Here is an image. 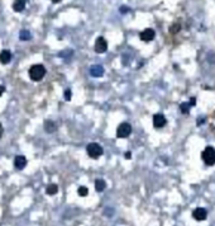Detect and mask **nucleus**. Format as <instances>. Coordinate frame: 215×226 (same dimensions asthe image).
Instances as JSON below:
<instances>
[{
  "mask_svg": "<svg viewBox=\"0 0 215 226\" xmlns=\"http://www.w3.org/2000/svg\"><path fill=\"white\" fill-rule=\"evenodd\" d=\"M4 91H5V88L3 85H0V97H2L4 94Z\"/></svg>",
  "mask_w": 215,
  "mask_h": 226,
  "instance_id": "obj_24",
  "label": "nucleus"
},
{
  "mask_svg": "<svg viewBox=\"0 0 215 226\" xmlns=\"http://www.w3.org/2000/svg\"><path fill=\"white\" fill-rule=\"evenodd\" d=\"M129 10H131V9H129V8H128V6H121V8H120V13H123V14L128 13Z\"/></svg>",
  "mask_w": 215,
  "mask_h": 226,
  "instance_id": "obj_22",
  "label": "nucleus"
},
{
  "mask_svg": "<svg viewBox=\"0 0 215 226\" xmlns=\"http://www.w3.org/2000/svg\"><path fill=\"white\" fill-rule=\"evenodd\" d=\"M106 188V183L104 179H96L95 180V189L98 192H103V190Z\"/></svg>",
  "mask_w": 215,
  "mask_h": 226,
  "instance_id": "obj_12",
  "label": "nucleus"
},
{
  "mask_svg": "<svg viewBox=\"0 0 215 226\" xmlns=\"http://www.w3.org/2000/svg\"><path fill=\"white\" fill-rule=\"evenodd\" d=\"M3 133H4V128H3V125L0 123V139H2V136H3Z\"/></svg>",
  "mask_w": 215,
  "mask_h": 226,
  "instance_id": "obj_23",
  "label": "nucleus"
},
{
  "mask_svg": "<svg viewBox=\"0 0 215 226\" xmlns=\"http://www.w3.org/2000/svg\"><path fill=\"white\" fill-rule=\"evenodd\" d=\"M154 36H156V33H154V31L152 29V28H147V29H144L143 32H141V34H139L141 39L144 41V42L152 41V39L154 38Z\"/></svg>",
  "mask_w": 215,
  "mask_h": 226,
  "instance_id": "obj_7",
  "label": "nucleus"
},
{
  "mask_svg": "<svg viewBox=\"0 0 215 226\" xmlns=\"http://www.w3.org/2000/svg\"><path fill=\"white\" fill-rule=\"evenodd\" d=\"M192 216H194V218H195V220H197V221H204L205 218H206V216H207V212H206L205 208L199 207V208H196V210H194Z\"/></svg>",
  "mask_w": 215,
  "mask_h": 226,
  "instance_id": "obj_8",
  "label": "nucleus"
},
{
  "mask_svg": "<svg viewBox=\"0 0 215 226\" xmlns=\"http://www.w3.org/2000/svg\"><path fill=\"white\" fill-rule=\"evenodd\" d=\"M203 160L206 165H214L215 164V149L211 146H207L203 152Z\"/></svg>",
  "mask_w": 215,
  "mask_h": 226,
  "instance_id": "obj_3",
  "label": "nucleus"
},
{
  "mask_svg": "<svg viewBox=\"0 0 215 226\" xmlns=\"http://www.w3.org/2000/svg\"><path fill=\"white\" fill-rule=\"evenodd\" d=\"M178 31H180V24H174V26L171 27V32L172 33H176Z\"/></svg>",
  "mask_w": 215,
  "mask_h": 226,
  "instance_id": "obj_21",
  "label": "nucleus"
},
{
  "mask_svg": "<svg viewBox=\"0 0 215 226\" xmlns=\"http://www.w3.org/2000/svg\"><path fill=\"white\" fill-rule=\"evenodd\" d=\"M191 105H195V98H191Z\"/></svg>",
  "mask_w": 215,
  "mask_h": 226,
  "instance_id": "obj_26",
  "label": "nucleus"
},
{
  "mask_svg": "<svg viewBox=\"0 0 215 226\" xmlns=\"http://www.w3.org/2000/svg\"><path fill=\"white\" fill-rule=\"evenodd\" d=\"M17 2H24V3H25V2H27V0H17Z\"/></svg>",
  "mask_w": 215,
  "mask_h": 226,
  "instance_id": "obj_28",
  "label": "nucleus"
},
{
  "mask_svg": "<svg viewBox=\"0 0 215 226\" xmlns=\"http://www.w3.org/2000/svg\"><path fill=\"white\" fill-rule=\"evenodd\" d=\"M77 193H78V196L85 197V196H88V193H89V189L86 188V187H80V188L77 189Z\"/></svg>",
  "mask_w": 215,
  "mask_h": 226,
  "instance_id": "obj_18",
  "label": "nucleus"
},
{
  "mask_svg": "<svg viewBox=\"0 0 215 226\" xmlns=\"http://www.w3.org/2000/svg\"><path fill=\"white\" fill-rule=\"evenodd\" d=\"M46 192H47V194H49V196H53V194H56L57 192H58V187H57V184H49V186L46 188Z\"/></svg>",
  "mask_w": 215,
  "mask_h": 226,
  "instance_id": "obj_16",
  "label": "nucleus"
},
{
  "mask_svg": "<svg viewBox=\"0 0 215 226\" xmlns=\"http://www.w3.org/2000/svg\"><path fill=\"white\" fill-rule=\"evenodd\" d=\"M131 154H132L131 151H128V152H125V158H127V159H131V156H132V155H131Z\"/></svg>",
  "mask_w": 215,
  "mask_h": 226,
  "instance_id": "obj_25",
  "label": "nucleus"
},
{
  "mask_svg": "<svg viewBox=\"0 0 215 226\" xmlns=\"http://www.w3.org/2000/svg\"><path fill=\"white\" fill-rule=\"evenodd\" d=\"M24 8H25V3L24 2H17L15 0V3L13 4V9L15 10V12H23L24 10Z\"/></svg>",
  "mask_w": 215,
  "mask_h": 226,
  "instance_id": "obj_14",
  "label": "nucleus"
},
{
  "mask_svg": "<svg viewBox=\"0 0 215 226\" xmlns=\"http://www.w3.org/2000/svg\"><path fill=\"white\" fill-rule=\"evenodd\" d=\"M19 38H20L22 41H28V39L32 38V34H31L29 31L23 29V31H20V33H19Z\"/></svg>",
  "mask_w": 215,
  "mask_h": 226,
  "instance_id": "obj_15",
  "label": "nucleus"
},
{
  "mask_svg": "<svg viewBox=\"0 0 215 226\" xmlns=\"http://www.w3.org/2000/svg\"><path fill=\"white\" fill-rule=\"evenodd\" d=\"M46 67L43 65H33L31 69H29V76L31 79L34 80V81H39L42 80L43 77L46 75Z\"/></svg>",
  "mask_w": 215,
  "mask_h": 226,
  "instance_id": "obj_1",
  "label": "nucleus"
},
{
  "mask_svg": "<svg viewBox=\"0 0 215 226\" xmlns=\"http://www.w3.org/2000/svg\"><path fill=\"white\" fill-rule=\"evenodd\" d=\"M104 67L101 65H92L90 67V75L94 77H101L104 75Z\"/></svg>",
  "mask_w": 215,
  "mask_h": 226,
  "instance_id": "obj_9",
  "label": "nucleus"
},
{
  "mask_svg": "<svg viewBox=\"0 0 215 226\" xmlns=\"http://www.w3.org/2000/svg\"><path fill=\"white\" fill-rule=\"evenodd\" d=\"M27 165V159L25 156H23V155H18V156H15V159H14V166H15L18 170H22V169H24Z\"/></svg>",
  "mask_w": 215,
  "mask_h": 226,
  "instance_id": "obj_10",
  "label": "nucleus"
},
{
  "mask_svg": "<svg viewBox=\"0 0 215 226\" xmlns=\"http://www.w3.org/2000/svg\"><path fill=\"white\" fill-rule=\"evenodd\" d=\"M51 2H53V3H60L61 0H51Z\"/></svg>",
  "mask_w": 215,
  "mask_h": 226,
  "instance_id": "obj_27",
  "label": "nucleus"
},
{
  "mask_svg": "<svg viewBox=\"0 0 215 226\" xmlns=\"http://www.w3.org/2000/svg\"><path fill=\"white\" fill-rule=\"evenodd\" d=\"M207 60H209V62L210 63H215V53H209L207 55Z\"/></svg>",
  "mask_w": 215,
  "mask_h": 226,
  "instance_id": "obj_20",
  "label": "nucleus"
},
{
  "mask_svg": "<svg viewBox=\"0 0 215 226\" xmlns=\"http://www.w3.org/2000/svg\"><path fill=\"white\" fill-rule=\"evenodd\" d=\"M71 97H72V91H71L70 89L64 90V99H66V101H71Z\"/></svg>",
  "mask_w": 215,
  "mask_h": 226,
  "instance_id": "obj_19",
  "label": "nucleus"
},
{
  "mask_svg": "<svg viewBox=\"0 0 215 226\" xmlns=\"http://www.w3.org/2000/svg\"><path fill=\"white\" fill-rule=\"evenodd\" d=\"M45 130H46L48 133H52V132H55V131L57 130V127H56L55 122H52V121H46V122H45Z\"/></svg>",
  "mask_w": 215,
  "mask_h": 226,
  "instance_id": "obj_13",
  "label": "nucleus"
},
{
  "mask_svg": "<svg viewBox=\"0 0 215 226\" xmlns=\"http://www.w3.org/2000/svg\"><path fill=\"white\" fill-rule=\"evenodd\" d=\"M86 151H88L89 156L92 159H98L103 155V147L100 146L98 142H91L86 147Z\"/></svg>",
  "mask_w": 215,
  "mask_h": 226,
  "instance_id": "obj_2",
  "label": "nucleus"
},
{
  "mask_svg": "<svg viewBox=\"0 0 215 226\" xmlns=\"http://www.w3.org/2000/svg\"><path fill=\"white\" fill-rule=\"evenodd\" d=\"M108 50V42L104 37H99L95 42V51L98 53H104Z\"/></svg>",
  "mask_w": 215,
  "mask_h": 226,
  "instance_id": "obj_5",
  "label": "nucleus"
},
{
  "mask_svg": "<svg viewBox=\"0 0 215 226\" xmlns=\"http://www.w3.org/2000/svg\"><path fill=\"white\" fill-rule=\"evenodd\" d=\"M180 109H181V112L184 113V115H187L189 111H190V104H189V103H186V102L181 103V105H180Z\"/></svg>",
  "mask_w": 215,
  "mask_h": 226,
  "instance_id": "obj_17",
  "label": "nucleus"
},
{
  "mask_svg": "<svg viewBox=\"0 0 215 226\" xmlns=\"http://www.w3.org/2000/svg\"><path fill=\"white\" fill-rule=\"evenodd\" d=\"M166 123H167V119L162 113H157V115L153 116V126L156 128H161V127H163Z\"/></svg>",
  "mask_w": 215,
  "mask_h": 226,
  "instance_id": "obj_6",
  "label": "nucleus"
},
{
  "mask_svg": "<svg viewBox=\"0 0 215 226\" xmlns=\"http://www.w3.org/2000/svg\"><path fill=\"white\" fill-rule=\"evenodd\" d=\"M12 60V52L9 50H3L0 52V62L3 63V65H6V63H9Z\"/></svg>",
  "mask_w": 215,
  "mask_h": 226,
  "instance_id": "obj_11",
  "label": "nucleus"
},
{
  "mask_svg": "<svg viewBox=\"0 0 215 226\" xmlns=\"http://www.w3.org/2000/svg\"><path fill=\"white\" fill-rule=\"evenodd\" d=\"M131 133H132V126L128 122H123L119 125L118 130H117V136L119 139H127Z\"/></svg>",
  "mask_w": 215,
  "mask_h": 226,
  "instance_id": "obj_4",
  "label": "nucleus"
}]
</instances>
